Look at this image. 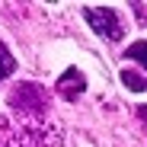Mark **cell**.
<instances>
[{
    "mask_svg": "<svg viewBox=\"0 0 147 147\" xmlns=\"http://www.w3.org/2000/svg\"><path fill=\"white\" fill-rule=\"evenodd\" d=\"M83 16H86V22L93 26V32H99L102 38H109V42H118L121 35H125V26H121V16H118V10H109V7H86L83 10Z\"/></svg>",
    "mask_w": 147,
    "mask_h": 147,
    "instance_id": "obj_1",
    "label": "cell"
},
{
    "mask_svg": "<svg viewBox=\"0 0 147 147\" xmlns=\"http://www.w3.org/2000/svg\"><path fill=\"white\" fill-rule=\"evenodd\" d=\"M10 102H13V109L26 112V115H42L48 99H45V90H42V86H35V83H19V86L13 90V96H10Z\"/></svg>",
    "mask_w": 147,
    "mask_h": 147,
    "instance_id": "obj_2",
    "label": "cell"
},
{
    "mask_svg": "<svg viewBox=\"0 0 147 147\" xmlns=\"http://www.w3.org/2000/svg\"><path fill=\"white\" fill-rule=\"evenodd\" d=\"M86 90V77H83V70L77 67H70L61 74V80H58V93L64 96V99H77V96H83Z\"/></svg>",
    "mask_w": 147,
    "mask_h": 147,
    "instance_id": "obj_3",
    "label": "cell"
},
{
    "mask_svg": "<svg viewBox=\"0 0 147 147\" xmlns=\"http://www.w3.org/2000/svg\"><path fill=\"white\" fill-rule=\"evenodd\" d=\"M125 58H131V61H138L144 70H147V42H134L128 51H125Z\"/></svg>",
    "mask_w": 147,
    "mask_h": 147,
    "instance_id": "obj_4",
    "label": "cell"
},
{
    "mask_svg": "<svg viewBox=\"0 0 147 147\" xmlns=\"http://www.w3.org/2000/svg\"><path fill=\"white\" fill-rule=\"evenodd\" d=\"M13 70H16V61H13V55L7 51V45H0V80H3V77H10Z\"/></svg>",
    "mask_w": 147,
    "mask_h": 147,
    "instance_id": "obj_5",
    "label": "cell"
},
{
    "mask_svg": "<svg viewBox=\"0 0 147 147\" xmlns=\"http://www.w3.org/2000/svg\"><path fill=\"white\" fill-rule=\"evenodd\" d=\"M138 112H141V118H144V121H147V106H141V109H138Z\"/></svg>",
    "mask_w": 147,
    "mask_h": 147,
    "instance_id": "obj_6",
    "label": "cell"
}]
</instances>
